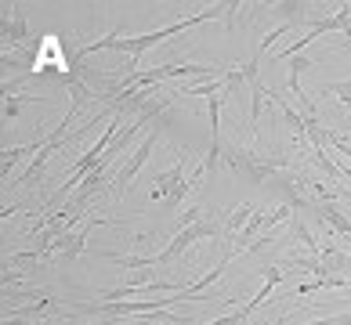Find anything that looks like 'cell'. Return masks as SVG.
<instances>
[{
  "label": "cell",
  "instance_id": "7a4b0ae2",
  "mask_svg": "<svg viewBox=\"0 0 351 325\" xmlns=\"http://www.w3.org/2000/svg\"><path fill=\"white\" fill-rule=\"evenodd\" d=\"M221 235H225V228H221L217 220H210V217H206V220H196V224L181 228L178 235H174V242L167 246L163 253H156V257H152V268H156V264H171V260H178L192 242H199V239H221Z\"/></svg>",
  "mask_w": 351,
  "mask_h": 325
},
{
  "label": "cell",
  "instance_id": "277c9868",
  "mask_svg": "<svg viewBox=\"0 0 351 325\" xmlns=\"http://www.w3.org/2000/svg\"><path fill=\"white\" fill-rule=\"evenodd\" d=\"M322 275H348L351 278V257L333 250V246H326V250L319 253V278Z\"/></svg>",
  "mask_w": 351,
  "mask_h": 325
},
{
  "label": "cell",
  "instance_id": "3957f363",
  "mask_svg": "<svg viewBox=\"0 0 351 325\" xmlns=\"http://www.w3.org/2000/svg\"><path fill=\"white\" fill-rule=\"evenodd\" d=\"M156 138H160V130H149V138L145 141H141V145L131 152V159H127L123 166H120V170H116V181H112V195H116V199H123V195L127 192H131V181L138 177V170H141V166H145V159H149V155H152V148H156Z\"/></svg>",
  "mask_w": 351,
  "mask_h": 325
},
{
  "label": "cell",
  "instance_id": "8992f818",
  "mask_svg": "<svg viewBox=\"0 0 351 325\" xmlns=\"http://www.w3.org/2000/svg\"><path fill=\"white\" fill-rule=\"evenodd\" d=\"M315 94L322 98H337V101H344V105H351V80H333V83H319Z\"/></svg>",
  "mask_w": 351,
  "mask_h": 325
},
{
  "label": "cell",
  "instance_id": "6da1fadb",
  "mask_svg": "<svg viewBox=\"0 0 351 325\" xmlns=\"http://www.w3.org/2000/svg\"><path fill=\"white\" fill-rule=\"evenodd\" d=\"M181 166H185V159H178L167 166V170L160 174V177H152V188H149V199L152 203H163V206H178L181 199H185V192H192L199 185V177L206 174V166H199V174L192 177V181H185V174H181Z\"/></svg>",
  "mask_w": 351,
  "mask_h": 325
},
{
  "label": "cell",
  "instance_id": "5b68a950",
  "mask_svg": "<svg viewBox=\"0 0 351 325\" xmlns=\"http://www.w3.org/2000/svg\"><path fill=\"white\" fill-rule=\"evenodd\" d=\"M4 40L8 44H22L25 40V18H22V11H19V4H8L4 8Z\"/></svg>",
  "mask_w": 351,
  "mask_h": 325
},
{
  "label": "cell",
  "instance_id": "52a82bcc",
  "mask_svg": "<svg viewBox=\"0 0 351 325\" xmlns=\"http://www.w3.org/2000/svg\"><path fill=\"white\" fill-rule=\"evenodd\" d=\"M348 123H351V116H348Z\"/></svg>",
  "mask_w": 351,
  "mask_h": 325
}]
</instances>
